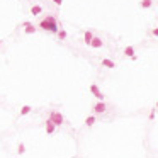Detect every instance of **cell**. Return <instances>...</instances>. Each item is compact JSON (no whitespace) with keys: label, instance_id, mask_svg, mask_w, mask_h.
Segmentation results:
<instances>
[{"label":"cell","instance_id":"1","mask_svg":"<svg viewBox=\"0 0 158 158\" xmlns=\"http://www.w3.org/2000/svg\"><path fill=\"white\" fill-rule=\"evenodd\" d=\"M39 27L43 31H48V33H58L60 29H61V24H58V21H56L55 15H48V17H44L43 21L39 22Z\"/></svg>","mask_w":158,"mask_h":158},{"label":"cell","instance_id":"2","mask_svg":"<svg viewBox=\"0 0 158 158\" xmlns=\"http://www.w3.org/2000/svg\"><path fill=\"white\" fill-rule=\"evenodd\" d=\"M49 119H51L56 126H61L63 122H65L63 114H61V112H58V110H51V112H49Z\"/></svg>","mask_w":158,"mask_h":158},{"label":"cell","instance_id":"3","mask_svg":"<svg viewBox=\"0 0 158 158\" xmlns=\"http://www.w3.org/2000/svg\"><path fill=\"white\" fill-rule=\"evenodd\" d=\"M92 110H94V114H104V112L107 110V106H106V102H104V100H99L97 104H94Z\"/></svg>","mask_w":158,"mask_h":158},{"label":"cell","instance_id":"4","mask_svg":"<svg viewBox=\"0 0 158 158\" xmlns=\"http://www.w3.org/2000/svg\"><path fill=\"white\" fill-rule=\"evenodd\" d=\"M90 92H92V95L95 97L97 100H104V94L100 92V88L97 87L95 83H92V85H90Z\"/></svg>","mask_w":158,"mask_h":158},{"label":"cell","instance_id":"5","mask_svg":"<svg viewBox=\"0 0 158 158\" xmlns=\"http://www.w3.org/2000/svg\"><path fill=\"white\" fill-rule=\"evenodd\" d=\"M55 131H56V124L48 118V119H46V133H48V134H53Z\"/></svg>","mask_w":158,"mask_h":158},{"label":"cell","instance_id":"6","mask_svg":"<svg viewBox=\"0 0 158 158\" xmlns=\"http://www.w3.org/2000/svg\"><path fill=\"white\" fill-rule=\"evenodd\" d=\"M100 65L102 66H106V68H116V61H112V60H109V58H102L100 60Z\"/></svg>","mask_w":158,"mask_h":158},{"label":"cell","instance_id":"7","mask_svg":"<svg viewBox=\"0 0 158 158\" xmlns=\"http://www.w3.org/2000/svg\"><path fill=\"white\" fill-rule=\"evenodd\" d=\"M90 46H92L94 49H99V48H102V46H104V41L100 39V37H95V36H94V39H92V43H90Z\"/></svg>","mask_w":158,"mask_h":158},{"label":"cell","instance_id":"8","mask_svg":"<svg viewBox=\"0 0 158 158\" xmlns=\"http://www.w3.org/2000/svg\"><path fill=\"white\" fill-rule=\"evenodd\" d=\"M37 31V27H34L31 22H24V33L26 34H34Z\"/></svg>","mask_w":158,"mask_h":158},{"label":"cell","instance_id":"9","mask_svg":"<svg viewBox=\"0 0 158 158\" xmlns=\"http://www.w3.org/2000/svg\"><path fill=\"white\" fill-rule=\"evenodd\" d=\"M95 122H97V116H95V114L88 116V118L85 119V126H87V128H92V126L95 124Z\"/></svg>","mask_w":158,"mask_h":158},{"label":"cell","instance_id":"10","mask_svg":"<svg viewBox=\"0 0 158 158\" xmlns=\"http://www.w3.org/2000/svg\"><path fill=\"white\" fill-rule=\"evenodd\" d=\"M92 39H94V34H92V31H85V34H83V43L90 46V43H92Z\"/></svg>","mask_w":158,"mask_h":158},{"label":"cell","instance_id":"11","mask_svg":"<svg viewBox=\"0 0 158 158\" xmlns=\"http://www.w3.org/2000/svg\"><path fill=\"white\" fill-rule=\"evenodd\" d=\"M140 7L141 9H151V7H153V0H141Z\"/></svg>","mask_w":158,"mask_h":158},{"label":"cell","instance_id":"12","mask_svg":"<svg viewBox=\"0 0 158 158\" xmlns=\"http://www.w3.org/2000/svg\"><path fill=\"white\" fill-rule=\"evenodd\" d=\"M41 12H43V7H41V5H33V7H31V14L33 15H39Z\"/></svg>","mask_w":158,"mask_h":158},{"label":"cell","instance_id":"13","mask_svg":"<svg viewBox=\"0 0 158 158\" xmlns=\"http://www.w3.org/2000/svg\"><path fill=\"white\" fill-rule=\"evenodd\" d=\"M124 55L129 56V58L134 56V48H133V46H126V48H124Z\"/></svg>","mask_w":158,"mask_h":158},{"label":"cell","instance_id":"14","mask_svg":"<svg viewBox=\"0 0 158 158\" xmlns=\"http://www.w3.org/2000/svg\"><path fill=\"white\" fill-rule=\"evenodd\" d=\"M56 34H58V39H60V41H65L66 37H68V34H66V31H65V29H60Z\"/></svg>","mask_w":158,"mask_h":158},{"label":"cell","instance_id":"15","mask_svg":"<svg viewBox=\"0 0 158 158\" xmlns=\"http://www.w3.org/2000/svg\"><path fill=\"white\" fill-rule=\"evenodd\" d=\"M31 110H33V107H31V106H22V109H21V116H26V114H29Z\"/></svg>","mask_w":158,"mask_h":158},{"label":"cell","instance_id":"16","mask_svg":"<svg viewBox=\"0 0 158 158\" xmlns=\"http://www.w3.org/2000/svg\"><path fill=\"white\" fill-rule=\"evenodd\" d=\"M24 151H26V146H24V145H19V146H17V153L19 155H24Z\"/></svg>","mask_w":158,"mask_h":158},{"label":"cell","instance_id":"17","mask_svg":"<svg viewBox=\"0 0 158 158\" xmlns=\"http://www.w3.org/2000/svg\"><path fill=\"white\" fill-rule=\"evenodd\" d=\"M148 119H150V121H153V119H155V109H151V112H150V116H148Z\"/></svg>","mask_w":158,"mask_h":158},{"label":"cell","instance_id":"18","mask_svg":"<svg viewBox=\"0 0 158 158\" xmlns=\"http://www.w3.org/2000/svg\"><path fill=\"white\" fill-rule=\"evenodd\" d=\"M151 34H153V36H155V37H158V27H155V29H153V31H151Z\"/></svg>","mask_w":158,"mask_h":158},{"label":"cell","instance_id":"19","mask_svg":"<svg viewBox=\"0 0 158 158\" xmlns=\"http://www.w3.org/2000/svg\"><path fill=\"white\" fill-rule=\"evenodd\" d=\"M53 4H55V5H61L63 0H53Z\"/></svg>","mask_w":158,"mask_h":158},{"label":"cell","instance_id":"20","mask_svg":"<svg viewBox=\"0 0 158 158\" xmlns=\"http://www.w3.org/2000/svg\"><path fill=\"white\" fill-rule=\"evenodd\" d=\"M155 109H158V100H156V104H155Z\"/></svg>","mask_w":158,"mask_h":158},{"label":"cell","instance_id":"21","mask_svg":"<svg viewBox=\"0 0 158 158\" xmlns=\"http://www.w3.org/2000/svg\"><path fill=\"white\" fill-rule=\"evenodd\" d=\"M0 46H2V41H0Z\"/></svg>","mask_w":158,"mask_h":158}]
</instances>
